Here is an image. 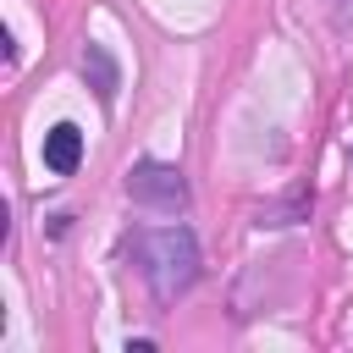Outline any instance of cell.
Returning a JSON list of instances; mask_svg holds the SVG:
<instances>
[{
	"mask_svg": "<svg viewBox=\"0 0 353 353\" xmlns=\"http://www.w3.org/2000/svg\"><path fill=\"white\" fill-rule=\"evenodd\" d=\"M336 6V22H353V0H331Z\"/></svg>",
	"mask_w": 353,
	"mask_h": 353,
	"instance_id": "cell-6",
	"label": "cell"
},
{
	"mask_svg": "<svg viewBox=\"0 0 353 353\" xmlns=\"http://www.w3.org/2000/svg\"><path fill=\"white\" fill-rule=\"evenodd\" d=\"M127 193L138 204H154V210H188V182L176 165H160V160H138L127 171Z\"/></svg>",
	"mask_w": 353,
	"mask_h": 353,
	"instance_id": "cell-2",
	"label": "cell"
},
{
	"mask_svg": "<svg viewBox=\"0 0 353 353\" xmlns=\"http://www.w3.org/2000/svg\"><path fill=\"white\" fill-rule=\"evenodd\" d=\"M132 265H138V276L149 281V292L160 298V303H171V298H182L193 281H199V237H193V226H138L132 232Z\"/></svg>",
	"mask_w": 353,
	"mask_h": 353,
	"instance_id": "cell-1",
	"label": "cell"
},
{
	"mask_svg": "<svg viewBox=\"0 0 353 353\" xmlns=\"http://www.w3.org/2000/svg\"><path fill=\"white\" fill-rule=\"evenodd\" d=\"M83 77H88V88L99 94V105H110L116 99V88H121V66H116V55L105 50V44H83Z\"/></svg>",
	"mask_w": 353,
	"mask_h": 353,
	"instance_id": "cell-4",
	"label": "cell"
},
{
	"mask_svg": "<svg viewBox=\"0 0 353 353\" xmlns=\"http://www.w3.org/2000/svg\"><path fill=\"white\" fill-rule=\"evenodd\" d=\"M309 210H314V193L298 188V193H287V199L259 204V210H254V226H298V221H309Z\"/></svg>",
	"mask_w": 353,
	"mask_h": 353,
	"instance_id": "cell-5",
	"label": "cell"
},
{
	"mask_svg": "<svg viewBox=\"0 0 353 353\" xmlns=\"http://www.w3.org/2000/svg\"><path fill=\"white\" fill-rule=\"evenodd\" d=\"M77 160H83V127H72V121H55V127L44 132V171H55V176H72V171H77Z\"/></svg>",
	"mask_w": 353,
	"mask_h": 353,
	"instance_id": "cell-3",
	"label": "cell"
}]
</instances>
